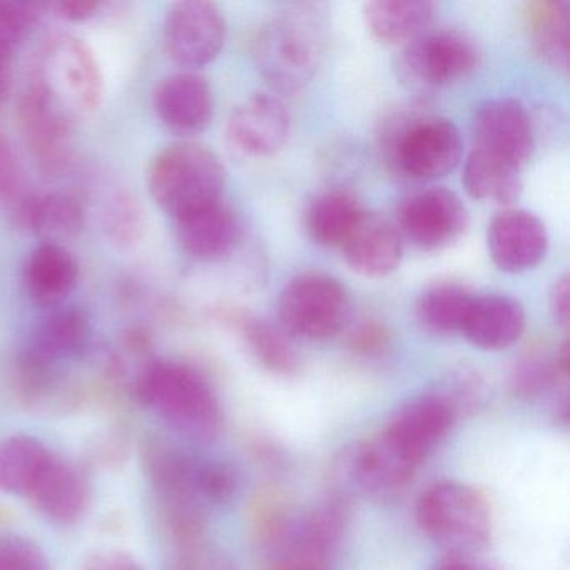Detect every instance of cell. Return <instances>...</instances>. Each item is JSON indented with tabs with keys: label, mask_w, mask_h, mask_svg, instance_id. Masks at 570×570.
<instances>
[{
	"label": "cell",
	"mask_w": 570,
	"mask_h": 570,
	"mask_svg": "<svg viewBox=\"0 0 570 570\" xmlns=\"http://www.w3.org/2000/svg\"><path fill=\"white\" fill-rule=\"evenodd\" d=\"M85 206L71 193L32 195L22 208L18 222L45 239L59 243L75 238L85 228Z\"/></svg>",
	"instance_id": "cell-24"
},
{
	"label": "cell",
	"mask_w": 570,
	"mask_h": 570,
	"mask_svg": "<svg viewBox=\"0 0 570 570\" xmlns=\"http://www.w3.org/2000/svg\"><path fill=\"white\" fill-rule=\"evenodd\" d=\"M433 18V4L426 0H376L365 6V21L376 41L409 45L423 35Z\"/></svg>",
	"instance_id": "cell-26"
},
{
	"label": "cell",
	"mask_w": 570,
	"mask_h": 570,
	"mask_svg": "<svg viewBox=\"0 0 570 570\" xmlns=\"http://www.w3.org/2000/svg\"><path fill=\"white\" fill-rule=\"evenodd\" d=\"M569 278L563 276L553 285L552 293H550V308H552L557 323L562 326L569 325Z\"/></svg>",
	"instance_id": "cell-42"
},
{
	"label": "cell",
	"mask_w": 570,
	"mask_h": 570,
	"mask_svg": "<svg viewBox=\"0 0 570 570\" xmlns=\"http://www.w3.org/2000/svg\"><path fill=\"white\" fill-rule=\"evenodd\" d=\"M385 330L376 323H363L352 333V346L360 352H372L385 345Z\"/></svg>",
	"instance_id": "cell-40"
},
{
	"label": "cell",
	"mask_w": 570,
	"mask_h": 570,
	"mask_svg": "<svg viewBox=\"0 0 570 570\" xmlns=\"http://www.w3.org/2000/svg\"><path fill=\"white\" fill-rule=\"evenodd\" d=\"M553 368L542 358H529L515 370V389L522 395L533 396L542 393L552 383Z\"/></svg>",
	"instance_id": "cell-37"
},
{
	"label": "cell",
	"mask_w": 570,
	"mask_h": 570,
	"mask_svg": "<svg viewBox=\"0 0 570 570\" xmlns=\"http://www.w3.org/2000/svg\"><path fill=\"white\" fill-rule=\"evenodd\" d=\"M282 570H322L318 567L309 566V563H292V566L285 567Z\"/></svg>",
	"instance_id": "cell-44"
},
{
	"label": "cell",
	"mask_w": 570,
	"mask_h": 570,
	"mask_svg": "<svg viewBox=\"0 0 570 570\" xmlns=\"http://www.w3.org/2000/svg\"><path fill=\"white\" fill-rule=\"evenodd\" d=\"M415 515L422 532L452 556L480 552L492 537L485 499L455 480H440L426 487L416 500Z\"/></svg>",
	"instance_id": "cell-5"
},
{
	"label": "cell",
	"mask_w": 570,
	"mask_h": 570,
	"mask_svg": "<svg viewBox=\"0 0 570 570\" xmlns=\"http://www.w3.org/2000/svg\"><path fill=\"white\" fill-rule=\"evenodd\" d=\"M489 253L497 268L522 273L535 268L547 255L549 235L539 216L525 209H505L490 222Z\"/></svg>",
	"instance_id": "cell-14"
},
{
	"label": "cell",
	"mask_w": 570,
	"mask_h": 570,
	"mask_svg": "<svg viewBox=\"0 0 570 570\" xmlns=\"http://www.w3.org/2000/svg\"><path fill=\"white\" fill-rule=\"evenodd\" d=\"M79 570H145V567L121 550H98L86 557Z\"/></svg>",
	"instance_id": "cell-38"
},
{
	"label": "cell",
	"mask_w": 570,
	"mask_h": 570,
	"mask_svg": "<svg viewBox=\"0 0 570 570\" xmlns=\"http://www.w3.org/2000/svg\"><path fill=\"white\" fill-rule=\"evenodd\" d=\"M16 119L22 141L46 171H59L68 165L76 125L31 81L19 92Z\"/></svg>",
	"instance_id": "cell-11"
},
{
	"label": "cell",
	"mask_w": 570,
	"mask_h": 570,
	"mask_svg": "<svg viewBox=\"0 0 570 570\" xmlns=\"http://www.w3.org/2000/svg\"><path fill=\"white\" fill-rule=\"evenodd\" d=\"M239 487L238 473L219 460H195V490L199 502L226 503Z\"/></svg>",
	"instance_id": "cell-33"
},
{
	"label": "cell",
	"mask_w": 570,
	"mask_h": 570,
	"mask_svg": "<svg viewBox=\"0 0 570 570\" xmlns=\"http://www.w3.org/2000/svg\"><path fill=\"white\" fill-rule=\"evenodd\" d=\"M383 148L396 171L430 181L459 166L463 142L459 128L449 119L402 115L383 129Z\"/></svg>",
	"instance_id": "cell-6"
},
{
	"label": "cell",
	"mask_w": 570,
	"mask_h": 570,
	"mask_svg": "<svg viewBox=\"0 0 570 570\" xmlns=\"http://www.w3.org/2000/svg\"><path fill=\"white\" fill-rule=\"evenodd\" d=\"M81 278L78 258L59 243H41L32 249L22 268V285L29 298L52 309L66 305Z\"/></svg>",
	"instance_id": "cell-18"
},
{
	"label": "cell",
	"mask_w": 570,
	"mask_h": 570,
	"mask_svg": "<svg viewBox=\"0 0 570 570\" xmlns=\"http://www.w3.org/2000/svg\"><path fill=\"white\" fill-rule=\"evenodd\" d=\"M42 6L0 0V45L14 49L31 35L41 18Z\"/></svg>",
	"instance_id": "cell-34"
},
{
	"label": "cell",
	"mask_w": 570,
	"mask_h": 570,
	"mask_svg": "<svg viewBox=\"0 0 570 570\" xmlns=\"http://www.w3.org/2000/svg\"><path fill=\"white\" fill-rule=\"evenodd\" d=\"M153 105L159 121L186 138L206 131L215 115L212 86L195 71L176 72L163 79Z\"/></svg>",
	"instance_id": "cell-15"
},
{
	"label": "cell",
	"mask_w": 570,
	"mask_h": 570,
	"mask_svg": "<svg viewBox=\"0 0 570 570\" xmlns=\"http://www.w3.org/2000/svg\"><path fill=\"white\" fill-rule=\"evenodd\" d=\"M0 570H51L42 550L21 537L0 539Z\"/></svg>",
	"instance_id": "cell-36"
},
{
	"label": "cell",
	"mask_w": 570,
	"mask_h": 570,
	"mask_svg": "<svg viewBox=\"0 0 570 570\" xmlns=\"http://www.w3.org/2000/svg\"><path fill=\"white\" fill-rule=\"evenodd\" d=\"M139 402L171 429L196 440L218 433L222 409L208 380L186 363L156 360L146 365L136 385Z\"/></svg>",
	"instance_id": "cell-2"
},
{
	"label": "cell",
	"mask_w": 570,
	"mask_h": 570,
	"mask_svg": "<svg viewBox=\"0 0 570 570\" xmlns=\"http://www.w3.org/2000/svg\"><path fill=\"white\" fill-rule=\"evenodd\" d=\"M233 325L242 333L246 346L266 370L279 375H292L298 370L299 360L283 328L253 316L252 313H228Z\"/></svg>",
	"instance_id": "cell-28"
},
{
	"label": "cell",
	"mask_w": 570,
	"mask_h": 570,
	"mask_svg": "<svg viewBox=\"0 0 570 570\" xmlns=\"http://www.w3.org/2000/svg\"><path fill=\"white\" fill-rule=\"evenodd\" d=\"M226 41V21L218 6L205 0L176 2L165 21V49L173 62L196 71L212 65Z\"/></svg>",
	"instance_id": "cell-9"
},
{
	"label": "cell",
	"mask_w": 570,
	"mask_h": 570,
	"mask_svg": "<svg viewBox=\"0 0 570 570\" xmlns=\"http://www.w3.org/2000/svg\"><path fill=\"white\" fill-rule=\"evenodd\" d=\"M91 338V320L86 309L76 305H62L49 309L29 338V368L48 372L59 363L82 355Z\"/></svg>",
	"instance_id": "cell-17"
},
{
	"label": "cell",
	"mask_w": 570,
	"mask_h": 570,
	"mask_svg": "<svg viewBox=\"0 0 570 570\" xmlns=\"http://www.w3.org/2000/svg\"><path fill=\"white\" fill-rule=\"evenodd\" d=\"M475 149L522 171L535 148L532 119L522 102L493 99L476 112L473 122Z\"/></svg>",
	"instance_id": "cell-12"
},
{
	"label": "cell",
	"mask_w": 570,
	"mask_h": 570,
	"mask_svg": "<svg viewBox=\"0 0 570 570\" xmlns=\"http://www.w3.org/2000/svg\"><path fill=\"white\" fill-rule=\"evenodd\" d=\"M525 330V309L512 296H475L462 335L476 348L500 352L519 342Z\"/></svg>",
	"instance_id": "cell-22"
},
{
	"label": "cell",
	"mask_w": 570,
	"mask_h": 570,
	"mask_svg": "<svg viewBox=\"0 0 570 570\" xmlns=\"http://www.w3.org/2000/svg\"><path fill=\"white\" fill-rule=\"evenodd\" d=\"M328 19L315 4H293L269 19L256 36L253 58L275 91L296 92L315 78L325 61Z\"/></svg>",
	"instance_id": "cell-1"
},
{
	"label": "cell",
	"mask_w": 570,
	"mask_h": 570,
	"mask_svg": "<svg viewBox=\"0 0 570 570\" xmlns=\"http://www.w3.org/2000/svg\"><path fill=\"white\" fill-rule=\"evenodd\" d=\"M352 305L345 286L322 273L293 278L282 292L278 316L283 332L308 342L333 338L345 328Z\"/></svg>",
	"instance_id": "cell-7"
},
{
	"label": "cell",
	"mask_w": 570,
	"mask_h": 570,
	"mask_svg": "<svg viewBox=\"0 0 570 570\" xmlns=\"http://www.w3.org/2000/svg\"><path fill=\"white\" fill-rule=\"evenodd\" d=\"M31 196L14 146L0 129V206L18 219Z\"/></svg>",
	"instance_id": "cell-32"
},
{
	"label": "cell",
	"mask_w": 570,
	"mask_h": 570,
	"mask_svg": "<svg viewBox=\"0 0 570 570\" xmlns=\"http://www.w3.org/2000/svg\"><path fill=\"white\" fill-rule=\"evenodd\" d=\"M435 570H483L482 567L476 563L470 562V560L463 559L460 556L450 557V559L443 560L439 563Z\"/></svg>",
	"instance_id": "cell-43"
},
{
	"label": "cell",
	"mask_w": 570,
	"mask_h": 570,
	"mask_svg": "<svg viewBox=\"0 0 570 570\" xmlns=\"http://www.w3.org/2000/svg\"><path fill=\"white\" fill-rule=\"evenodd\" d=\"M146 178L156 205L175 219L223 199L226 171L215 151L185 141L159 151Z\"/></svg>",
	"instance_id": "cell-4"
},
{
	"label": "cell",
	"mask_w": 570,
	"mask_h": 570,
	"mask_svg": "<svg viewBox=\"0 0 570 570\" xmlns=\"http://www.w3.org/2000/svg\"><path fill=\"white\" fill-rule=\"evenodd\" d=\"M520 169L473 149L463 169V186L472 198L509 206L522 195Z\"/></svg>",
	"instance_id": "cell-27"
},
{
	"label": "cell",
	"mask_w": 570,
	"mask_h": 570,
	"mask_svg": "<svg viewBox=\"0 0 570 570\" xmlns=\"http://www.w3.org/2000/svg\"><path fill=\"white\" fill-rule=\"evenodd\" d=\"M368 213L352 193L335 189L318 196L306 213L309 238L320 246L342 248Z\"/></svg>",
	"instance_id": "cell-25"
},
{
	"label": "cell",
	"mask_w": 570,
	"mask_h": 570,
	"mask_svg": "<svg viewBox=\"0 0 570 570\" xmlns=\"http://www.w3.org/2000/svg\"><path fill=\"white\" fill-rule=\"evenodd\" d=\"M473 295L460 285H436L422 293L416 303V320L423 328L439 335L462 332Z\"/></svg>",
	"instance_id": "cell-31"
},
{
	"label": "cell",
	"mask_w": 570,
	"mask_h": 570,
	"mask_svg": "<svg viewBox=\"0 0 570 570\" xmlns=\"http://www.w3.org/2000/svg\"><path fill=\"white\" fill-rule=\"evenodd\" d=\"M106 219L112 238L119 243L135 242L142 228L141 209L129 195H118L112 199Z\"/></svg>",
	"instance_id": "cell-35"
},
{
	"label": "cell",
	"mask_w": 570,
	"mask_h": 570,
	"mask_svg": "<svg viewBox=\"0 0 570 570\" xmlns=\"http://www.w3.org/2000/svg\"><path fill=\"white\" fill-rule=\"evenodd\" d=\"M101 4L89 2V0H61L49 6L56 18L66 22H85L95 18Z\"/></svg>",
	"instance_id": "cell-39"
},
{
	"label": "cell",
	"mask_w": 570,
	"mask_h": 570,
	"mask_svg": "<svg viewBox=\"0 0 570 570\" xmlns=\"http://www.w3.org/2000/svg\"><path fill=\"white\" fill-rule=\"evenodd\" d=\"M52 453L35 436H9L0 443V490L26 499Z\"/></svg>",
	"instance_id": "cell-29"
},
{
	"label": "cell",
	"mask_w": 570,
	"mask_h": 570,
	"mask_svg": "<svg viewBox=\"0 0 570 570\" xmlns=\"http://www.w3.org/2000/svg\"><path fill=\"white\" fill-rule=\"evenodd\" d=\"M175 232L179 246L199 262L226 258L239 236L238 219L223 199L175 218Z\"/></svg>",
	"instance_id": "cell-19"
},
{
	"label": "cell",
	"mask_w": 570,
	"mask_h": 570,
	"mask_svg": "<svg viewBox=\"0 0 570 570\" xmlns=\"http://www.w3.org/2000/svg\"><path fill=\"white\" fill-rule=\"evenodd\" d=\"M229 145L245 156L265 158L285 146L289 115L275 96L253 95L229 116L226 128Z\"/></svg>",
	"instance_id": "cell-16"
},
{
	"label": "cell",
	"mask_w": 570,
	"mask_h": 570,
	"mask_svg": "<svg viewBox=\"0 0 570 570\" xmlns=\"http://www.w3.org/2000/svg\"><path fill=\"white\" fill-rule=\"evenodd\" d=\"M88 497V485L79 470L52 453L26 499L46 519L69 525L85 512Z\"/></svg>",
	"instance_id": "cell-21"
},
{
	"label": "cell",
	"mask_w": 570,
	"mask_h": 570,
	"mask_svg": "<svg viewBox=\"0 0 570 570\" xmlns=\"http://www.w3.org/2000/svg\"><path fill=\"white\" fill-rule=\"evenodd\" d=\"M342 249L353 273L365 278H385L402 262L403 238L389 219L366 215Z\"/></svg>",
	"instance_id": "cell-23"
},
{
	"label": "cell",
	"mask_w": 570,
	"mask_h": 570,
	"mask_svg": "<svg viewBox=\"0 0 570 570\" xmlns=\"http://www.w3.org/2000/svg\"><path fill=\"white\" fill-rule=\"evenodd\" d=\"M419 466L403 456L382 432L356 446L346 460L350 482L365 495H389L402 489Z\"/></svg>",
	"instance_id": "cell-20"
},
{
	"label": "cell",
	"mask_w": 570,
	"mask_h": 570,
	"mask_svg": "<svg viewBox=\"0 0 570 570\" xmlns=\"http://www.w3.org/2000/svg\"><path fill=\"white\" fill-rule=\"evenodd\" d=\"M469 222V209L456 193L432 188L410 196L400 206L396 229L415 248L439 252L459 242Z\"/></svg>",
	"instance_id": "cell-10"
},
{
	"label": "cell",
	"mask_w": 570,
	"mask_h": 570,
	"mask_svg": "<svg viewBox=\"0 0 570 570\" xmlns=\"http://www.w3.org/2000/svg\"><path fill=\"white\" fill-rule=\"evenodd\" d=\"M535 51L553 68L569 66L570 6L562 0H543L530 6L527 14Z\"/></svg>",
	"instance_id": "cell-30"
},
{
	"label": "cell",
	"mask_w": 570,
	"mask_h": 570,
	"mask_svg": "<svg viewBox=\"0 0 570 570\" xmlns=\"http://www.w3.org/2000/svg\"><path fill=\"white\" fill-rule=\"evenodd\" d=\"M479 62L475 46L453 31L429 32L405 45L396 58L400 82L416 92L445 88L466 78Z\"/></svg>",
	"instance_id": "cell-8"
},
{
	"label": "cell",
	"mask_w": 570,
	"mask_h": 570,
	"mask_svg": "<svg viewBox=\"0 0 570 570\" xmlns=\"http://www.w3.org/2000/svg\"><path fill=\"white\" fill-rule=\"evenodd\" d=\"M31 81L75 125L105 102V76L88 42L75 35L46 39L32 65Z\"/></svg>",
	"instance_id": "cell-3"
},
{
	"label": "cell",
	"mask_w": 570,
	"mask_h": 570,
	"mask_svg": "<svg viewBox=\"0 0 570 570\" xmlns=\"http://www.w3.org/2000/svg\"><path fill=\"white\" fill-rule=\"evenodd\" d=\"M455 413V406L445 396H416L393 413L382 433L402 455L420 466L449 435Z\"/></svg>",
	"instance_id": "cell-13"
},
{
	"label": "cell",
	"mask_w": 570,
	"mask_h": 570,
	"mask_svg": "<svg viewBox=\"0 0 570 570\" xmlns=\"http://www.w3.org/2000/svg\"><path fill=\"white\" fill-rule=\"evenodd\" d=\"M14 86V49L0 45V108L8 105Z\"/></svg>",
	"instance_id": "cell-41"
}]
</instances>
